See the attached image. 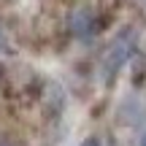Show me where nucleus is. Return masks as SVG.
<instances>
[{
	"mask_svg": "<svg viewBox=\"0 0 146 146\" xmlns=\"http://www.w3.org/2000/svg\"><path fill=\"white\" fill-rule=\"evenodd\" d=\"M130 57H133V33L125 30L122 35H116V41L108 46V52L103 57V78H106V84L114 81L116 73L122 70V65Z\"/></svg>",
	"mask_w": 146,
	"mask_h": 146,
	"instance_id": "obj_1",
	"label": "nucleus"
},
{
	"mask_svg": "<svg viewBox=\"0 0 146 146\" xmlns=\"http://www.w3.org/2000/svg\"><path fill=\"white\" fill-rule=\"evenodd\" d=\"M68 30L73 38H78V41H92L95 33H98V16H95L92 8H87V5H78V8H73L68 14Z\"/></svg>",
	"mask_w": 146,
	"mask_h": 146,
	"instance_id": "obj_2",
	"label": "nucleus"
},
{
	"mask_svg": "<svg viewBox=\"0 0 146 146\" xmlns=\"http://www.w3.org/2000/svg\"><path fill=\"white\" fill-rule=\"evenodd\" d=\"M81 146H103V143H100V138H87Z\"/></svg>",
	"mask_w": 146,
	"mask_h": 146,
	"instance_id": "obj_3",
	"label": "nucleus"
},
{
	"mask_svg": "<svg viewBox=\"0 0 146 146\" xmlns=\"http://www.w3.org/2000/svg\"><path fill=\"white\" fill-rule=\"evenodd\" d=\"M138 146H146V130H143V135H141V141H138Z\"/></svg>",
	"mask_w": 146,
	"mask_h": 146,
	"instance_id": "obj_4",
	"label": "nucleus"
}]
</instances>
